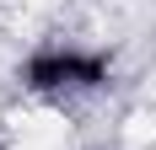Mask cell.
I'll return each instance as SVG.
<instances>
[{
    "label": "cell",
    "instance_id": "cell-1",
    "mask_svg": "<svg viewBox=\"0 0 156 150\" xmlns=\"http://www.w3.org/2000/svg\"><path fill=\"white\" fill-rule=\"evenodd\" d=\"M113 59L108 54H81V48H38L22 70L32 91H65V86H108Z\"/></svg>",
    "mask_w": 156,
    "mask_h": 150
}]
</instances>
